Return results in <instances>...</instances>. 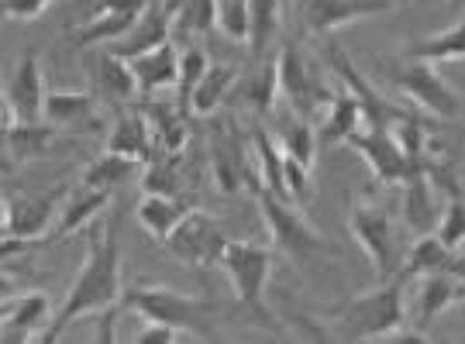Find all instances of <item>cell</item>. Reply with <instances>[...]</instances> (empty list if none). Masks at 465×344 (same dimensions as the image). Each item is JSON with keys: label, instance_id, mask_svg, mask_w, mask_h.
Returning <instances> with one entry per match:
<instances>
[{"label": "cell", "instance_id": "obj_1", "mask_svg": "<svg viewBox=\"0 0 465 344\" xmlns=\"http://www.w3.org/2000/svg\"><path fill=\"white\" fill-rule=\"evenodd\" d=\"M121 221L117 213H107L104 217V228L94 234V241L86 248V259L80 265V272L69 286L63 307L55 310L52 324L42 330L38 344H52L63 338V330L73 328L80 317H90V313H104L121 303Z\"/></svg>", "mask_w": 465, "mask_h": 344}, {"label": "cell", "instance_id": "obj_2", "mask_svg": "<svg viewBox=\"0 0 465 344\" xmlns=\"http://www.w3.org/2000/svg\"><path fill=\"white\" fill-rule=\"evenodd\" d=\"M407 279H386L380 282V290L362 293L349 300L341 310H334L331 317L311 320V338L314 341H390L397 330L407 328Z\"/></svg>", "mask_w": 465, "mask_h": 344}, {"label": "cell", "instance_id": "obj_3", "mask_svg": "<svg viewBox=\"0 0 465 344\" xmlns=\"http://www.w3.org/2000/svg\"><path fill=\"white\" fill-rule=\"evenodd\" d=\"M121 310L138 313L145 324H166V328L183 330L186 338H200V341H217L214 313L217 303L207 296H190L169 286H128L121 293Z\"/></svg>", "mask_w": 465, "mask_h": 344}, {"label": "cell", "instance_id": "obj_4", "mask_svg": "<svg viewBox=\"0 0 465 344\" xmlns=\"http://www.w3.org/2000/svg\"><path fill=\"white\" fill-rule=\"evenodd\" d=\"M221 272L232 279L234 296L249 310L252 320L280 338V320H276V313L269 310L266 303V286L269 276H272V248L245 241V238H232L228 248H224V259H221Z\"/></svg>", "mask_w": 465, "mask_h": 344}, {"label": "cell", "instance_id": "obj_5", "mask_svg": "<svg viewBox=\"0 0 465 344\" xmlns=\"http://www.w3.org/2000/svg\"><path fill=\"white\" fill-rule=\"evenodd\" d=\"M255 200H259V211L266 217L272 248L282 251L286 259H293V262H317V259H334L338 255V248L300 217L293 200L276 197V193H269L266 186L255 193Z\"/></svg>", "mask_w": 465, "mask_h": 344}, {"label": "cell", "instance_id": "obj_6", "mask_svg": "<svg viewBox=\"0 0 465 344\" xmlns=\"http://www.w3.org/2000/svg\"><path fill=\"white\" fill-rule=\"evenodd\" d=\"M349 231L351 238L359 241V248L366 251L376 272H380V282L393 279L397 272V228H393V217L382 207L380 200L372 197H359L349 207Z\"/></svg>", "mask_w": 465, "mask_h": 344}, {"label": "cell", "instance_id": "obj_7", "mask_svg": "<svg viewBox=\"0 0 465 344\" xmlns=\"http://www.w3.org/2000/svg\"><path fill=\"white\" fill-rule=\"evenodd\" d=\"M228 231L221 228V221H217L214 213L207 211H190L180 221V228L169 234L163 245L169 248V255L173 259H180L183 265L190 269H221V259H224V248H228Z\"/></svg>", "mask_w": 465, "mask_h": 344}, {"label": "cell", "instance_id": "obj_8", "mask_svg": "<svg viewBox=\"0 0 465 344\" xmlns=\"http://www.w3.org/2000/svg\"><path fill=\"white\" fill-rule=\"evenodd\" d=\"M390 80L414 107H420V111H428L434 117L449 121V117H459V111H462L459 93L441 80V73L434 69V63H420V59H407L403 55L400 63L390 66Z\"/></svg>", "mask_w": 465, "mask_h": 344}, {"label": "cell", "instance_id": "obj_9", "mask_svg": "<svg viewBox=\"0 0 465 344\" xmlns=\"http://www.w3.org/2000/svg\"><path fill=\"white\" fill-rule=\"evenodd\" d=\"M69 197V182H55L45 193H17L4 200V238H45Z\"/></svg>", "mask_w": 465, "mask_h": 344}, {"label": "cell", "instance_id": "obj_10", "mask_svg": "<svg viewBox=\"0 0 465 344\" xmlns=\"http://www.w3.org/2000/svg\"><path fill=\"white\" fill-rule=\"evenodd\" d=\"M349 145L366 159V165L372 169V176L380 182H400V186H403L414 172H428V169H417L414 159L407 155V148L400 145V138L393 128L362 124V128L349 138Z\"/></svg>", "mask_w": 465, "mask_h": 344}, {"label": "cell", "instance_id": "obj_11", "mask_svg": "<svg viewBox=\"0 0 465 344\" xmlns=\"http://www.w3.org/2000/svg\"><path fill=\"white\" fill-rule=\"evenodd\" d=\"M45 100H49V90L42 80V59L35 49H28L17 59L11 80L4 83V124L45 121Z\"/></svg>", "mask_w": 465, "mask_h": 344}, {"label": "cell", "instance_id": "obj_12", "mask_svg": "<svg viewBox=\"0 0 465 344\" xmlns=\"http://www.w3.org/2000/svg\"><path fill=\"white\" fill-rule=\"evenodd\" d=\"M207 155H211L214 186L224 197H234V193H242V190H252V193L262 190V180L255 176L249 152L242 145V138L234 134V128H217V132L211 134Z\"/></svg>", "mask_w": 465, "mask_h": 344}, {"label": "cell", "instance_id": "obj_13", "mask_svg": "<svg viewBox=\"0 0 465 344\" xmlns=\"http://www.w3.org/2000/svg\"><path fill=\"white\" fill-rule=\"evenodd\" d=\"M280 86L286 103H290V111L300 117H314L317 111H324L334 100L331 86L311 73L307 59L293 45H286L280 52Z\"/></svg>", "mask_w": 465, "mask_h": 344}, {"label": "cell", "instance_id": "obj_14", "mask_svg": "<svg viewBox=\"0 0 465 344\" xmlns=\"http://www.w3.org/2000/svg\"><path fill=\"white\" fill-rule=\"evenodd\" d=\"M328 59H331V69L338 73V80L345 83V90L359 100L366 124H372V128H397L400 121L411 114L407 107H397L390 97H382L380 90H376V86H372L359 69L351 66V59L338 49V45H328Z\"/></svg>", "mask_w": 465, "mask_h": 344}, {"label": "cell", "instance_id": "obj_15", "mask_svg": "<svg viewBox=\"0 0 465 344\" xmlns=\"http://www.w3.org/2000/svg\"><path fill=\"white\" fill-rule=\"evenodd\" d=\"M303 28L311 34H331L345 25L380 17L393 11L400 0H297Z\"/></svg>", "mask_w": 465, "mask_h": 344}, {"label": "cell", "instance_id": "obj_16", "mask_svg": "<svg viewBox=\"0 0 465 344\" xmlns=\"http://www.w3.org/2000/svg\"><path fill=\"white\" fill-rule=\"evenodd\" d=\"M176 7H180V0H152L142 11V17L132 25V32H124L117 42H111V52H117L121 59H138V55L173 42Z\"/></svg>", "mask_w": 465, "mask_h": 344}, {"label": "cell", "instance_id": "obj_17", "mask_svg": "<svg viewBox=\"0 0 465 344\" xmlns=\"http://www.w3.org/2000/svg\"><path fill=\"white\" fill-rule=\"evenodd\" d=\"M459 303H465V272H428L417 276V310H414V328L428 330L441 317V313L455 310Z\"/></svg>", "mask_w": 465, "mask_h": 344}, {"label": "cell", "instance_id": "obj_18", "mask_svg": "<svg viewBox=\"0 0 465 344\" xmlns=\"http://www.w3.org/2000/svg\"><path fill=\"white\" fill-rule=\"evenodd\" d=\"M152 0H94V15L80 28V45H111L142 17Z\"/></svg>", "mask_w": 465, "mask_h": 344}, {"label": "cell", "instance_id": "obj_19", "mask_svg": "<svg viewBox=\"0 0 465 344\" xmlns=\"http://www.w3.org/2000/svg\"><path fill=\"white\" fill-rule=\"evenodd\" d=\"M4 341H38L42 330L52 324V296L35 290V293L15 296L4 303Z\"/></svg>", "mask_w": 465, "mask_h": 344}, {"label": "cell", "instance_id": "obj_20", "mask_svg": "<svg viewBox=\"0 0 465 344\" xmlns=\"http://www.w3.org/2000/svg\"><path fill=\"white\" fill-rule=\"evenodd\" d=\"M441 269H451V272H465V262L459 259V251H451L438 234H417V241L411 245L407 259L400 265V279L414 282L417 276H428V272H441Z\"/></svg>", "mask_w": 465, "mask_h": 344}, {"label": "cell", "instance_id": "obj_21", "mask_svg": "<svg viewBox=\"0 0 465 344\" xmlns=\"http://www.w3.org/2000/svg\"><path fill=\"white\" fill-rule=\"evenodd\" d=\"M400 211H403V221L414 234H431L441 221V211L438 200H434V180L431 172H414L411 180L403 182V200H400Z\"/></svg>", "mask_w": 465, "mask_h": 344}, {"label": "cell", "instance_id": "obj_22", "mask_svg": "<svg viewBox=\"0 0 465 344\" xmlns=\"http://www.w3.org/2000/svg\"><path fill=\"white\" fill-rule=\"evenodd\" d=\"M180 55H183V52H176V45L166 42V45H159V49H152V52H145V55L132 59V69H134V76H138V90H142V93L176 90V83H180Z\"/></svg>", "mask_w": 465, "mask_h": 344}, {"label": "cell", "instance_id": "obj_23", "mask_svg": "<svg viewBox=\"0 0 465 344\" xmlns=\"http://www.w3.org/2000/svg\"><path fill=\"white\" fill-rule=\"evenodd\" d=\"M111 207V193L107 190H90V186H76V190H69L66 203H63V211H59V221H55V228H52V238H69V234H76L80 228H86L94 217Z\"/></svg>", "mask_w": 465, "mask_h": 344}, {"label": "cell", "instance_id": "obj_24", "mask_svg": "<svg viewBox=\"0 0 465 344\" xmlns=\"http://www.w3.org/2000/svg\"><path fill=\"white\" fill-rule=\"evenodd\" d=\"M362 124H366V117H362L359 100L351 97L349 90H345V93H334V100L324 107V121L317 124V142H321V148L341 145V142H349Z\"/></svg>", "mask_w": 465, "mask_h": 344}, {"label": "cell", "instance_id": "obj_25", "mask_svg": "<svg viewBox=\"0 0 465 344\" xmlns=\"http://www.w3.org/2000/svg\"><path fill=\"white\" fill-rule=\"evenodd\" d=\"M107 152L132 155V159H138L142 165L152 162V159L159 155V148H155V138H152L149 117L138 114V111L121 117L114 128H111V134H107Z\"/></svg>", "mask_w": 465, "mask_h": 344}, {"label": "cell", "instance_id": "obj_26", "mask_svg": "<svg viewBox=\"0 0 465 344\" xmlns=\"http://www.w3.org/2000/svg\"><path fill=\"white\" fill-rule=\"evenodd\" d=\"M193 211L183 197H163V193H145L142 203L134 207V217H138V224L149 231L155 241H166L173 231L180 228V221H183L186 213Z\"/></svg>", "mask_w": 465, "mask_h": 344}, {"label": "cell", "instance_id": "obj_27", "mask_svg": "<svg viewBox=\"0 0 465 344\" xmlns=\"http://www.w3.org/2000/svg\"><path fill=\"white\" fill-rule=\"evenodd\" d=\"M407 59H420V63H462L465 59V17L455 21L451 28H441V32H431L424 38H414L407 42L403 49Z\"/></svg>", "mask_w": 465, "mask_h": 344}, {"label": "cell", "instance_id": "obj_28", "mask_svg": "<svg viewBox=\"0 0 465 344\" xmlns=\"http://www.w3.org/2000/svg\"><path fill=\"white\" fill-rule=\"evenodd\" d=\"M52 138H55V124L49 121H11L4 124V148L11 155V162H32V159H42L49 155Z\"/></svg>", "mask_w": 465, "mask_h": 344}, {"label": "cell", "instance_id": "obj_29", "mask_svg": "<svg viewBox=\"0 0 465 344\" xmlns=\"http://www.w3.org/2000/svg\"><path fill=\"white\" fill-rule=\"evenodd\" d=\"M94 83H97V90L104 93L107 100H132L134 93H142L138 90V76H134L132 69V59H121L117 52L104 49L100 55H94Z\"/></svg>", "mask_w": 465, "mask_h": 344}, {"label": "cell", "instance_id": "obj_30", "mask_svg": "<svg viewBox=\"0 0 465 344\" xmlns=\"http://www.w3.org/2000/svg\"><path fill=\"white\" fill-rule=\"evenodd\" d=\"M94 107H97V100L86 90H52L45 100V121L55 128L76 132L86 121H94Z\"/></svg>", "mask_w": 465, "mask_h": 344}, {"label": "cell", "instance_id": "obj_31", "mask_svg": "<svg viewBox=\"0 0 465 344\" xmlns=\"http://www.w3.org/2000/svg\"><path fill=\"white\" fill-rule=\"evenodd\" d=\"M138 169H142V162L132 159V155L104 152L100 159H94V162L80 172V182L90 186V190H107V193H114L117 186H124V182H132L134 176H138Z\"/></svg>", "mask_w": 465, "mask_h": 344}, {"label": "cell", "instance_id": "obj_32", "mask_svg": "<svg viewBox=\"0 0 465 344\" xmlns=\"http://www.w3.org/2000/svg\"><path fill=\"white\" fill-rule=\"evenodd\" d=\"M145 117H149V128H152V138H155V148H159V155H180L186 145V121H183V111H173L169 103L163 100H155L145 107Z\"/></svg>", "mask_w": 465, "mask_h": 344}, {"label": "cell", "instance_id": "obj_33", "mask_svg": "<svg viewBox=\"0 0 465 344\" xmlns=\"http://www.w3.org/2000/svg\"><path fill=\"white\" fill-rule=\"evenodd\" d=\"M255 159H259V180H262V186H266L269 193L290 200V193H286V152L262 128H255Z\"/></svg>", "mask_w": 465, "mask_h": 344}, {"label": "cell", "instance_id": "obj_34", "mask_svg": "<svg viewBox=\"0 0 465 344\" xmlns=\"http://www.w3.org/2000/svg\"><path fill=\"white\" fill-rule=\"evenodd\" d=\"M232 86H234V66L211 63V69L203 73V80H200V86L193 90V97H190V114H197V117L214 114L217 107L224 103Z\"/></svg>", "mask_w": 465, "mask_h": 344}, {"label": "cell", "instance_id": "obj_35", "mask_svg": "<svg viewBox=\"0 0 465 344\" xmlns=\"http://www.w3.org/2000/svg\"><path fill=\"white\" fill-rule=\"evenodd\" d=\"M280 145L290 159H297V162L314 169V155L317 148H321V142H317V128L311 124V117H300V114L290 117L280 128Z\"/></svg>", "mask_w": 465, "mask_h": 344}, {"label": "cell", "instance_id": "obj_36", "mask_svg": "<svg viewBox=\"0 0 465 344\" xmlns=\"http://www.w3.org/2000/svg\"><path fill=\"white\" fill-rule=\"evenodd\" d=\"M180 155H155L142 165V193L180 197Z\"/></svg>", "mask_w": 465, "mask_h": 344}, {"label": "cell", "instance_id": "obj_37", "mask_svg": "<svg viewBox=\"0 0 465 344\" xmlns=\"http://www.w3.org/2000/svg\"><path fill=\"white\" fill-rule=\"evenodd\" d=\"M282 86H280V59H269L262 63V69L249 80V90H245V103H249L255 114H269L280 100Z\"/></svg>", "mask_w": 465, "mask_h": 344}, {"label": "cell", "instance_id": "obj_38", "mask_svg": "<svg viewBox=\"0 0 465 344\" xmlns=\"http://www.w3.org/2000/svg\"><path fill=\"white\" fill-rule=\"evenodd\" d=\"M207 69H211L207 49H200V45L183 49V55H180V83H176V103H180L183 114H190V97H193V90L200 86Z\"/></svg>", "mask_w": 465, "mask_h": 344}, {"label": "cell", "instance_id": "obj_39", "mask_svg": "<svg viewBox=\"0 0 465 344\" xmlns=\"http://www.w3.org/2000/svg\"><path fill=\"white\" fill-rule=\"evenodd\" d=\"M280 28V0H252L249 7V45L255 55H262L272 34Z\"/></svg>", "mask_w": 465, "mask_h": 344}, {"label": "cell", "instance_id": "obj_40", "mask_svg": "<svg viewBox=\"0 0 465 344\" xmlns=\"http://www.w3.org/2000/svg\"><path fill=\"white\" fill-rule=\"evenodd\" d=\"M180 34H211L217 28V0H180L176 7V25Z\"/></svg>", "mask_w": 465, "mask_h": 344}, {"label": "cell", "instance_id": "obj_41", "mask_svg": "<svg viewBox=\"0 0 465 344\" xmlns=\"http://www.w3.org/2000/svg\"><path fill=\"white\" fill-rule=\"evenodd\" d=\"M249 7L252 0H217V32L232 42H249Z\"/></svg>", "mask_w": 465, "mask_h": 344}, {"label": "cell", "instance_id": "obj_42", "mask_svg": "<svg viewBox=\"0 0 465 344\" xmlns=\"http://www.w3.org/2000/svg\"><path fill=\"white\" fill-rule=\"evenodd\" d=\"M434 234H438L451 251L465 248V200L459 197V193H451L449 197V203H445V211H441V221H438Z\"/></svg>", "mask_w": 465, "mask_h": 344}, {"label": "cell", "instance_id": "obj_43", "mask_svg": "<svg viewBox=\"0 0 465 344\" xmlns=\"http://www.w3.org/2000/svg\"><path fill=\"white\" fill-rule=\"evenodd\" d=\"M314 169L311 165L297 162V159H290L286 155V193H290V200L293 203H303V200H311V186H314V176H311Z\"/></svg>", "mask_w": 465, "mask_h": 344}, {"label": "cell", "instance_id": "obj_44", "mask_svg": "<svg viewBox=\"0 0 465 344\" xmlns=\"http://www.w3.org/2000/svg\"><path fill=\"white\" fill-rule=\"evenodd\" d=\"M52 0H4V17L7 21H17V25H25V21H35V17H42L49 11Z\"/></svg>", "mask_w": 465, "mask_h": 344}, {"label": "cell", "instance_id": "obj_45", "mask_svg": "<svg viewBox=\"0 0 465 344\" xmlns=\"http://www.w3.org/2000/svg\"><path fill=\"white\" fill-rule=\"evenodd\" d=\"M180 338H186L183 330L166 328V324H149L145 330L134 334V344H176Z\"/></svg>", "mask_w": 465, "mask_h": 344}, {"label": "cell", "instance_id": "obj_46", "mask_svg": "<svg viewBox=\"0 0 465 344\" xmlns=\"http://www.w3.org/2000/svg\"><path fill=\"white\" fill-rule=\"evenodd\" d=\"M400 4H403V0H400Z\"/></svg>", "mask_w": 465, "mask_h": 344}]
</instances>
